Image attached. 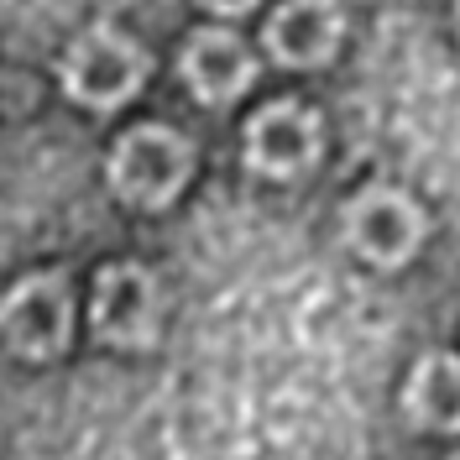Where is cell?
Segmentation results:
<instances>
[{"instance_id": "52a82bcc", "label": "cell", "mask_w": 460, "mask_h": 460, "mask_svg": "<svg viewBox=\"0 0 460 460\" xmlns=\"http://www.w3.org/2000/svg\"><path fill=\"white\" fill-rule=\"evenodd\" d=\"M345 37V11L335 0H288L267 22V53L283 68H319L330 63Z\"/></svg>"}, {"instance_id": "5b68a950", "label": "cell", "mask_w": 460, "mask_h": 460, "mask_svg": "<svg viewBox=\"0 0 460 460\" xmlns=\"http://www.w3.org/2000/svg\"><path fill=\"white\" fill-rule=\"evenodd\" d=\"M68 283L58 272H31L5 293V345L22 361H53L68 345Z\"/></svg>"}, {"instance_id": "8fae6325", "label": "cell", "mask_w": 460, "mask_h": 460, "mask_svg": "<svg viewBox=\"0 0 460 460\" xmlns=\"http://www.w3.org/2000/svg\"><path fill=\"white\" fill-rule=\"evenodd\" d=\"M450 460H460V450H456V456H450Z\"/></svg>"}, {"instance_id": "6da1fadb", "label": "cell", "mask_w": 460, "mask_h": 460, "mask_svg": "<svg viewBox=\"0 0 460 460\" xmlns=\"http://www.w3.org/2000/svg\"><path fill=\"white\" fill-rule=\"evenodd\" d=\"M111 189L137 209H163L194 172V146L172 126H131L111 146Z\"/></svg>"}, {"instance_id": "277c9868", "label": "cell", "mask_w": 460, "mask_h": 460, "mask_svg": "<svg viewBox=\"0 0 460 460\" xmlns=\"http://www.w3.org/2000/svg\"><path fill=\"white\" fill-rule=\"evenodd\" d=\"M345 241L372 267H402L424 241V209L398 189H367L345 209Z\"/></svg>"}, {"instance_id": "8992f818", "label": "cell", "mask_w": 460, "mask_h": 460, "mask_svg": "<svg viewBox=\"0 0 460 460\" xmlns=\"http://www.w3.org/2000/svg\"><path fill=\"white\" fill-rule=\"evenodd\" d=\"M246 163L267 178H298L319 163V115L298 100H272L246 126Z\"/></svg>"}, {"instance_id": "9c48e42d", "label": "cell", "mask_w": 460, "mask_h": 460, "mask_svg": "<svg viewBox=\"0 0 460 460\" xmlns=\"http://www.w3.org/2000/svg\"><path fill=\"white\" fill-rule=\"evenodd\" d=\"M408 419L413 424H424L434 434H456L460 429V356L450 350H429L413 376H408Z\"/></svg>"}, {"instance_id": "3957f363", "label": "cell", "mask_w": 460, "mask_h": 460, "mask_svg": "<svg viewBox=\"0 0 460 460\" xmlns=\"http://www.w3.org/2000/svg\"><path fill=\"white\" fill-rule=\"evenodd\" d=\"M89 324L115 350L152 345V335H157V283H152V272H146L142 261H111L94 278Z\"/></svg>"}, {"instance_id": "30bf717a", "label": "cell", "mask_w": 460, "mask_h": 460, "mask_svg": "<svg viewBox=\"0 0 460 460\" xmlns=\"http://www.w3.org/2000/svg\"><path fill=\"white\" fill-rule=\"evenodd\" d=\"M209 11H220V16H241V11H252L257 0H204Z\"/></svg>"}, {"instance_id": "7a4b0ae2", "label": "cell", "mask_w": 460, "mask_h": 460, "mask_svg": "<svg viewBox=\"0 0 460 460\" xmlns=\"http://www.w3.org/2000/svg\"><path fill=\"white\" fill-rule=\"evenodd\" d=\"M146 79V53L115 27H94L84 31L74 48H68V63H63V89L89 105V111H115L126 105Z\"/></svg>"}, {"instance_id": "ba28073f", "label": "cell", "mask_w": 460, "mask_h": 460, "mask_svg": "<svg viewBox=\"0 0 460 460\" xmlns=\"http://www.w3.org/2000/svg\"><path fill=\"white\" fill-rule=\"evenodd\" d=\"M178 68H183V84L194 89L204 105H230V100H241L252 89V79H257L252 53L230 31H215V27L199 31V37H189Z\"/></svg>"}]
</instances>
